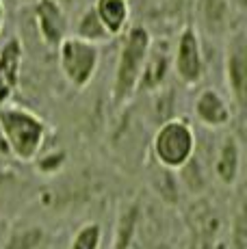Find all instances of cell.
I'll return each mask as SVG.
<instances>
[{
    "label": "cell",
    "mask_w": 247,
    "mask_h": 249,
    "mask_svg": "<svg viewBox=\"0 0 247 249\" xmlns=\"http://www.w3.org/2000/svg\"><path fill=\"white\" fill-rule=\"evenodd\" d=\"M46 135L48 126L39 115L22 107H0V141L16 160H35L46 143Z\"/></svg>",
    "instance_id": "1"
},
{
    "label": "cell",
    "mask_w": 247,
    "mask_h": 249,
    "mask_svg": "<svg viewBox=\"0 0 247 249\" xmlns=\"http://www.w3.org/2000/svg\"><path fill=\"white\" fill-rule=\"evenodd\" d=\"M150 44H152V35L145 26L137 24V26L128 28L126 39H124L120 54H117L115 76H113V89H111L113 104L117 108L126 107L137 95V85H139L141 70H143Z\"/></svg>",
    "instance_id": "2"
},
{
    "label": "cell",
    "mask_w": 247,
    "mask_h": 249,
    "mask_svg": "<svg viewBox=\"0 0 247 249\" xmlns=\"http://www.w3.org/2000/svg\"><path fill=\"white\" fill-rule=\"evenodd\" d=\"M197 150V139L191 124L182 117H169L159 124L152 137V156L159 165L178 171Z\"/></svg>",
    "instance_id": "3"
},
{
    "label": "cell",
    "mask_w": 247,
    "mask_h": 249,
    "mask_svg": "<svg viewBox=\"0 0 247 249\" xmlns=\"http://www.w3.org/2000/svg\"><path fill=\"white\" fill-rule=\"evenodd\" d=\"M56 56L61 74L74 89L87 87L100 65V48L76 35H68L56 46Z\"/></svg>",
    "instance_id": "4"
},
{
    "label": "cell",
    "mask_w": 247,
    "mask_h": 249,
    "mask_svg": "<svg viewBox=\"0 0 247 249\" xmlns=\"http://www.w3.org/2000/svg\"><path fill=\"white\" fill-rule=\"evenodd\" d=\"M228 44L226 54H223V74H226V85L232 95L236 111H245L247 102V39L245 31L236 28V31L228 33Z\"/></svg>",
    "instance_id": "5"
},
{
    "label": "cell",
    "mask_w": 247,
    "mask_h": 249,
    "mask_svg": "<svg viewBox=\"0 0 247 249\" xmlns=\"http://www.w3.org/2000/svg\"><path fill=\"white\" fill-rule=\"evenodd\" d=\"M172 65L174 71L184 85H197L204 76V50L202 39H199V31L191 24L182 26L176 41V48L172 52Z\"/></svg>",
    "instance_id": "6"
},
{
    "label": "cell",
    "mask_w": 247,
    "mask_h": 249,
    "mask_svg": "<svg viewBox=\"0 0 247 249\" xmlns=\"http://www.w3.org/2000/svg\"><path fill=\"white\" fill-rule=\"evenodd\" d=\"M33 20H35L41 41L52 50H56V46L68 37V13L59 0H35Z\"/></svg>",
    "instance_id": "7"
},
{
    "label": "cell",
    "mask_w": 247,
    "mask_h": 249,
    "mask_svg": "<svg viewBox=\"0 0 247 249\" xmlns=\"http://www.w3.org/2000/svg\"><path fill=\"white\" fill-rule=\"evenodd\" d=\"M169 70H172V50H169V44L167 41L152 39L143 70H141L139 85H137V93H152V91L165 87Z\"/></svg>",
    "instance_id": "8"
},
{
    "label": "cell",
    "mask_w": 247,
    "mask_h": 249,
    "mask_svg": "<svg viewBox=\"0 0 247 249\" xmlns=\"http://www.w3.org/2000/svg\"><path fill=\"white\" fill-rule=\"evenodd\" d=\"M197 24L208 37H226L232 31V0H193Z\"/></svg>",
    "instance_id": "9"
},
{
    "label": "cell",
    "mask_w": 247,
    "mask_h": 249,
    "mask_svg": "<svg viewBox=\"0 0 247 249\" xmlns=\"http://www.w3.org/2000/svg\"><path fill=\"white\" fill-rule=\"evenodd\" d=\"M193 113H195L197 122L202 126L217 130V128H226L232 119V108L226 102V98L217 89H202L195 95L193 102Z\"/></svg>",
    "instance_id": "10"
},
{
    "label": "cell",
    "mask_w": 247,
    "mask_h": 249,
    "mask_svg": "<svg viewBox=\"0 0 247 249\" xmlns=\"http://www.w3.org/2000/svg\"><path fill=\"white\" fill-rule=\"evenodd\" d=\"M215 180L223 186H232L241 176V143L234 135H223L217 143L215 159H212Z\"/></svg>",
    "instance_id": "11"
},
{
    "label": "cell",
    "mask_w": 247,
    "mask_h": 249,
    "mask_svg": "<svg viewBox=\"0 0 247 249\" xmlns=\"http://www.w3.org/2000/svg\"><path fill=\"white\" fill-rule=\"evenodd\" d=\"M100 22L108 31L111 37H117L126 31L128 20H130V4L128 0H96L93 2Z\"/></svg>",
    "instance_id": "12"
},
{
    "label": "cell",
    "mask_w": 247,
    "mask_h": 249,
    "mask_svg": "<svg viewBox=\"0 0 247 249\" xmlns=\"http://www.w3.org/2000/svg\"><path fill=\"white\" fill-rule=\"evenodd\" d=\"M46 245V232L41 226H16L4 232L0 249H41Z\"/></svg>",
    "instance_id": "13"
},
{
    "label": "cell",
    "mask_w": 247,
    "mask_h": 249,
    "mask_svg": "<svg viewBox=\"0 0 247 249\" xmlns=\"http://www.w3.org/2000/svg\"><path fill=\"white\" fill-rule=\"evenodd\" d=\"M20 59L22 48L16 39H11L0 52V102L4 100V95H9V91L16 85L18 71H20Z\"/></svg>",
    "instance_id": "14"
},
{
    "label": "cell",
    "mask_w": 247,
    "mask_h": 249,
    "mask_svg": "<svg viewBox=\"0 0 247 249\" xmlns=\"http://www.w3.org/2000/svg\"><path fill=\"white\" fill-rule=\"evenodd\" d=\"M76 37L89 41V44H96V46H100V44H104V41L111 39L108 31L104 28V24L100 22V18H98L96 9H93V4H91V7H87L83 13H80L78 22H76Z\"/></svg>",
    "instance_id": "15"
},
{
    "label": "cell",
    "mask_w": 247,
    "mask_h": 249,
    "mask_svg": "<svg viewBox=\"0 0 247 249\" xmlns=\"http://www.w3.org/2000/svg\"><path fill=\"white\" fill-rule=\"evenodd\" d=\"M102 245V228L96 221H89L76 230L68 249H100Z\"/></svg>",
    "instance_id": "16"
},
{
    "label": "cell",
    "mask_w": 247,
    "mask_h": 249,
    "mask_svg": "<svg viewBox=\"0 0 247 249\" xmlns=\"http://www.w3.org/2000/svg\"><path fill=\"white\" fill-rule=\"evenodd\" d=\"M26 189V182L16 178L11 171H0V204L16 206L22 199V191Z\"/></svg>",
    "instance_id": "17"
},
{
    "label": "cell",
    "mask_w": 247,
    "mask_h": 249,
    "mask_svg": "<svg viewBox=\"0 0 247 249\" xmlns=\"http://www.w3.org/2000/svg\"><path fill=\"white\" fill-rule=\"evenodd\" d=\"M230 232H232V245H234V249H245V214H243V206H241L239 213H236Z\"/></svg>",
    "instance_id": "18"
},
{
    "label": "cell",
    "mask_w": 247,
    "mask_h": 249,
    "mask_svg": "<svg viewBox=\"0 0 247 249\" xmlns=\"http://www.w3.org/2000/svg\"><path fill=\"white\" fill-rule=\"evenodd\" d=\"M232 7H234V11L243 13L245 11V0H232Z\"/></svg>",
    "instance_id": "19"
},
{
    "label": "cell",
    "mask_w": 247,
    "mask_h": 249,
    "mask_svg": "<svg viewBox=\"0 0 247 249\" xmlns=\"http://www.w3.org/2000/svg\"><path fill=\"white\" fill-rule=\"evenodd\" d=\"M2 22H4V9H2V2H0V33H2Z\"/></svg>",
    "instance_id": "20"
}]
</instances>
